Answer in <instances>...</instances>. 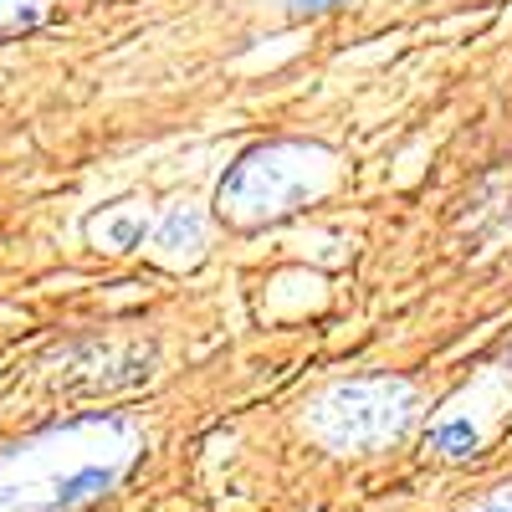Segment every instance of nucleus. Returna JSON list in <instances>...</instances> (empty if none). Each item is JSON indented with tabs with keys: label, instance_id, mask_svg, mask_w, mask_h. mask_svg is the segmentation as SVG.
Returning <instances> with one entry per match:
<instances>
[{
	"label": "nucleus",
	"instance_id": "f257e3e1",
	"mask_svg": "<svg viewBox=\"0 0 512 512\" xmlns=\"http://www.w3.org/2000/svg\"><path fill=\"white\" fill-rule=\"evenodd\" d=\"M477 431H472V420H446L431 431V451L451 456V461H466V456H477Z\"/></svg>",
	"mask_w": 512,
	"mask_h": 512
},
{
	"label": "nucleus",
	"instance_id": "f03ea898",
	"mask_svg": "<svg viewBox=\"0 0 512 512\" xmlns=\"http://www.w3.org/2000/svg\"><path fill=\"white\" fill-rule=\"evenodd\" d=\"M108 241H118V246H139V241H144V221H118V226L108 231Z\"/></svg>",
	"mask_w": 512,
	"mask_h": 512
},
{
	"label": "nucleus",
	"instance_id": "39448f33",
	"mask_svg": "<svg viewBox=\"0 0 512 512\" xmlns=\"http://www.w3.org/2000/svg\"><path fill=\"white\" fill-rule=\"evenodd\" d=\"M0 6H6V0H0Z\"/></svg>",
	"mask_w": 512,
	"mask_h": 512
},
{
	"label": "nucleus",
	"instance_id": "20e7f679",
	"mask_svg": "<svg viewBox=\"0 0 512 512\" xmlns=\"http://www.w3.org/2000/svg\"><path fill=\"white\" fill-rule=\"evenodd\" d=\"M292 11H328V6H338V0H287Z\"/></svg>",
	"mask_w": 512,
	"mask_h": 512
},
{
	"label": "nucleus",
	"instance_id": "7ed1b4c3",
	"mask_svg": "<svg viewBox=\"0 0 512 512\" xmlns=\"http://www.w3.org/2000/svg\"><path fill=\"white\" fill-rule=\"evenodd\" d=\"M477 512H512V492H497V497H487Z\"/></svg>",
	"mask_w": 512,
	"mask_h": 512
}]
</instances>
